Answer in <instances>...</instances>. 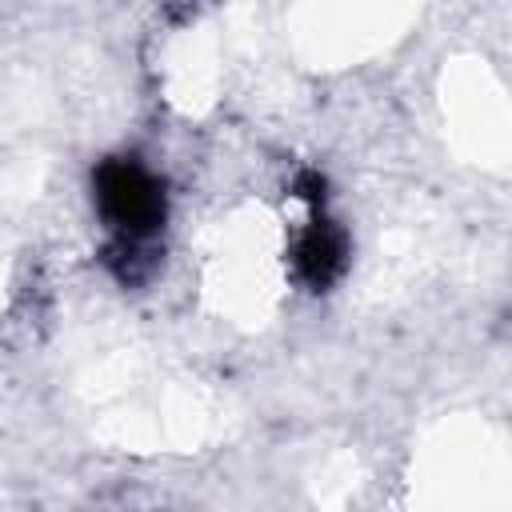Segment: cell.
<instances>
[{"label":"cell","instance_id":"1","mask_svg":"<svg viewBox=\"0 0 512 512\" xmlns=\"http://www.w3.org/2000/svg\"><path fill=\"white\" fill-rule=\"evenodd\" d=\"M92 196L104 224L116 236V252H136L160 236L168 220L164 180L136 156H108L92 172Z\"/></svg>","mask_w":512,"mask_h":512},{"label":"cell","instance_id":"2","mask_svg":"<svg viewBox=\"0 0 512 512\" xmlns=\"http://www.w3.org/2000/svg\"><path fill=\"white\" fill-rule=\"evenodd\" d=\"M316 204V216L308 220V228L296 236V248H292V268H296V280L312 292H324L340 280V272L348 268V236L344 228L320 212L324 204V192L308 196Z\"/></svg>","mask_w":512,"mask_h":512}]
</instances>
